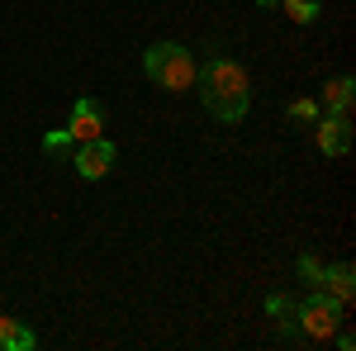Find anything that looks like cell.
<instances>
[{
	"label": "cell",
	"instance_id": "cell-5",
	"mask_svg": "<svg viewBox=\"0 0 356 351\" xmlns=\"http://www.w3.org/2000/svg\"><path fill=\"white\" fill-rule=\"evenodd\" d=\"M72 162H76V171H81L86 181H100V176H110V166H114V142H105V138H86Z\"/></svg>",
	"mask_w": 356,
	"mask_h": 351
},
{
	"label": "cell",
	"instance_id": "cell-14",
	"mask_svg": "<svg viewBox=\"0 0 356 351\" xmlns=\"http://www.w3.org/2000/svg\"><path fill=\"white\" fill-rule=\"evenodd\" d=\"M290 119H295V124H314V119H318V100H295V105H290Z\"/></svg>",
	"mask_w": 356,
	"mask_h": 351
},
{
	"label": "cell",
	"instance_id": "cell-10",
	"mask_svg": "<svg viewBox=\"0 0 356 351\" xmlns=\"http://www.w3.org/2000/svg\"><path fill=\"white\" fill-rule=\"evenodd\" d=\"M295 270H300V280L309 285V290H323V261L314 256V252H300V261H295Z\"/></svg>",
	"mask_w": 356,
	"mask_h": 351
},
{
	"label": "cell",
	"instance_id": "cell-12",
	"mask_svg": "<svg viewBox=\"0 0 356 351\" xmlns=\"http://www.w3.org/2000/svg\"><path fill=\"white\" fill-rule=\"evenodd\" d=\"M295 309H300V304L290 295H266V313H271L275 323H295Z\"/></svg>",
	"mask_w": 356,
	"mask_h": 351
},
{
	"label": "cell",
	"instance_id": "cell-16",
	"mask_svg": "<svg viewBox=\"0 0 356 351\" xmlns=\"http://www.w3.org/2000/svg\"><path fill=\"white\" fill-rule=\"evenodd\" d=\"M257 5H275V0H257Z\"/></svg>",
	"mask_w": 356,
	"mask_h": 351
},
{
	"label": "cell",
	"instance_id": "cell-13",
	"mask_svg": "<svg viewBox=\"0 0 356 351\" xmlns=\"http://www.w3.org/2000/svg\"><path fill=\"white\" fill-rule=\"evenodd\" d=\"M72 142H76V138L67 133V129H53V133H43V152H48V157H62V152H72Z\"/></svg>",
	"mask_w": 356,
	"mask_h": 351
},
{
	"label": "cell",
	"instance_id": "cell-11",
	"mask_svg": "<svg viewBox=\"0 0 356 351\" xmlns=\"http://www.w3.org/2000/svg\"><path fill=\"white\" fill-rule=\"evenodd\" d=\"M285 5V15L295 19V24H314L318 15H323V0H280Z\"/></svg>",
	"mask_w": 356,
	"mask_h": 351
},
{
	"label": "cell",
	"instance_id": "cell-7",
	"mask_svg": "<svg viewBox=\"0 0 356 351\" xmlns=\"http://www.w3.org/2000/svg\"><path fill=\"white\" fill-rule=\"evenodd\" d=\"M323 290H328L332 299H352V290H356V270H352V261H337V266H328L323 270Z\"/></svg>",
	"mask_w": 356,
	"mask_h": 351
},
{
	"label": "cell",
	"instance_id": "cell-4",
	"mask_svg": "<svg viewBox=\"0 0 356 351\" xmlns=\"http://www.w3.org/2000/svg\"><path fill=\"white\" fill-rule=\"evenodd\" d=\"M314 142H318V152H328V157H347L352 152V119L347 114H318L314 119Z\"/></svg>",
	"mask_w": 356,
	"mask_h": 351
},
{
	"label": "cell",
	"instance_id": "cell-6",
	"mask_svg": "<svg viewBox=\"0 0 356 351\" xmlns=\"http://www.w3.org/2000/svg\"><path fill=\"white\" fill-rule=\"evenodd\" d=\"M100 129H105V114H100V105H95L90 95H81V100L72 105V124H67V133L76 138V142H86V138H100Z\"/></svg>",
	"mask_w": 356,
	"mask_h": 351
},
{
	"label": "cell",
	"instance_id": "cell-3",
	"mask_svg": "<svg viewBox=\"0 0 356 351\" xmlns=\"http://www.w3.org/2000/svg\"><path fill=\"white\" fill-rule=\"evenodd\" d=\"M342 313H347V304H342V299H332L328 290H314V295L295 309V318L304 323V332H309V337H318V342H328L332 332L342 327Z\"/></svg>",
	"mask_w": 356,
	"mask_h": 351
},
{
	"label": "cell",
	"instance_id": "cell-1",
	"mask_svg": "<svg viewBox=\"0 0 356 351\" xmlns=\"http://www.w3.org/2000/svg\"><path fill=\"white\" fill-rule=\"evenodd\" d=\"M195 81H200L204 109L214 119H223V124H238L247 114V105H252V76L233 57H209L204 67H195Z\"/></svg>",
	"mask_w": 356,
	"mask_h": 351
},
{
	"label": "cell",
	"instance_id": "cell-9",
	"mask_svg": "<svg viewBox=\"0 0 356 351\" xmlns=\"http://www.w3.org/2000/svg\"><path fill=\"white\" fill-rule=\"evenodd\" d=\"M29 347H38V337L19 318H0V351H29Z\"/></svg>",
	"mask_w": 356,
	"mask_h": 351
},
{
	"label": "cell",
	"instance_id": "cell-8",
	"mask_svg": "<svg viewBox=\"0 0 356 351\" xmlns=\"http://www.w3.org/2000/svg\"><path fill=\"white\" fill-rule=\"evenodd\" d=\"M352 100H356L352 76H337V81L323 85V109H328V114H352Z\"/></svg>",
	"mask_w": 356,
	"mask_h": 351
},
{
	"label": "cell",
	"instance_id": "cell-2",
	"mask_svg": "<svg viewBox=\"0 0 356 351\" xmlns=\"http://www.w3.org/2000/svg\"><path fill=\"white\" fill-rule=\"evenodd\" d=\"M143 72H147V81L171 90V95H181V90H191L195 85V57L181 48V43H152L147 53H143Z\"/></svg>",
	"mask_w": 356,
	"mask_h": 351
},
{
	"label": "cell",
	"instance_id": "cell-15",
	"mask_svg": "<svg viewBox=\"0 0 356 351\" xmlns=\"http://www.w3.org/2000/svg\"><path fill=\"white\" fill-rule=\"evenodd\" d=\"M332 337H337V347H342V351H352V347H356V332H352V327H337Z\"/></svg>",
	"mask_w": 356,
	"mask_h": 351
}]
</instances>
